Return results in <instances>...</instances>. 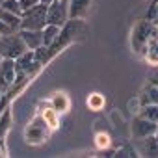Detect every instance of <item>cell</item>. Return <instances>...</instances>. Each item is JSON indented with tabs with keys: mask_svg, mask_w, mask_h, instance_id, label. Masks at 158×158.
Here are the masks:
<instances>
[{
	"mask_svg": "<svg viewBox=\"0 0 158 158\" xmlns=\"http://www.w3.org/2000/svg\"><path fill=\"white\" fill-rule=\"evenodd\" d=\"M145 104H158V86L149 84L141 91V95H139V106H145Z\"/></svg>",
	"mask_w": 158,
	"mask_h": 158,
	"instance_id": "cell-14",
	"label": "cell"
},
{
	"mask_svg": "<svg viewBox=\"0 0 158 158\" xmlns=\"http://www.w3.org/2000/svg\"><path fill=\"white\" fill-rule=\"evenodd\" d=\"M154 30H156V26L151 21H139L134 26L132 35H130V45H132V50L136 54H145L147 43H149L151 35L154 34Z\"/></svg>",
	"mask_w": 158,
	"mask_h": 158,
	"instance_id": "cell-3",
	"label": "cell"
},
{
	"mask_svg": "<svg viewBox=\"0 0 158 158\" xmlns=\"http://www.w3.org/2000/svg\"><path fill=\"white\" fill-rule=\"evenodd\" d=\"M45 24H47V4L37 2L35 6L24 10L21 15V28L23 30H43Z\"/></svg>",
	"mask_w": 158,
	"mask_h": 158,
	"instance_id": "cell-1",
	"label": "cell"
},
{
	"mask_svg": "<svg viewBox=\"0 0 158 158\" xmlns=\"http://www.w3.org/2000/svg\"><path fill=\"white\" fill-rule=\"evenodd\" d=\"M2 4H4V0H0V6H2Z\"/></svg>",
	"mask_w": 158,
	"mask_h": 158,
	"instance_id": "cell-27",
	"label": "cell"
},
{
	"mask_svg": "<svg viewBox=\"0 0 158 158\" xmlns=\"http://www.w3.org/2000/svg\"><path fill=\"white\" fill-rule=\"evenodd\" d=\"M0 60H2V56H0Z\"/></svg>",
	"mask_w": 158,
	"mask_h": 158,
	"instance_id": "cell-30",
	"label": "cell"
},
{
	"mask_svg": "<svg viewBox=\"0 0 158 158\" xmlns=\"http://www.w3.org/2000/svg\"><path fill=\"white\" fill-rule=\"evenodd\" d=\"M154 136H156V139H158V130H156V134H154Z\"/></svg>",
	"mask_w": 158,
	"mask_h": 158,
	"instance_id": "cell-26",
	"label": "cell"
},
{
	"mask_svg": "<svg viewBox=\"0 0 158 158\" xmlns=\"http://www.w3.org/2000/svg\"><path fill=\"white\" fill-rule=\"evenodd\" d=\"M60 26H56V24H45V28H43V45L45 47H50L54 41H56V37L60 35Z\"/></svg>",
	"mask_w": 158,
	"mask_h": 158,
	"instance_id": "cell-17",
	"label": "cell"
},
{
	"mask_svg": "<svg viewBox=\"0 0 158 158\" xmlns=\"http://www.w3.org/2000/svg\"><path fill=\"white\" fill-rule=\"evenodd\" d=\"M10 128H11V110L6 108L2 114H0V145L4 143V138H6Z\"/></svg>",
	"mask_w": 158,
	"mask_h": 158,
	"instance_id": "cell-16",
	"label": "cell"
},
{
	"mask_svg": "<svg viewBox=\"0 0 158 158\" xmlns=\"http://www.w3.org/2000/svg\"><path fill=\"white\" fill-rule=\"evenodd\" d=\"M2 8L8 10V11H11V13H15V15H19V17L23 15V8H21V2H19V0H4Z\"/></svg>",
	"mask_w": 158,
	"mask_h": 158,
	"instance_id": "cell-22",
	"label": "cell"
},
{
	"mask_svg": "<svg viewBox=\"0 0 158 158\" xmlns=\"http://www.w3.org/2000/svg\"><path fill=\"white\" fill-rule=\"evenodd\" d=\"M39 2H41V4H47V6H48V4L52 2V0H39Z\"/></svg>",
	"mask_w": 158,
	"mask_h": 158,
	"instance_id": "cell-25",
	"label": "cell"
},
{
	"mask_svg": "<svg viewBox=\"0 0 158 158\" xmlns=\"http://www.w3.org/2000/svg\"><path fill=\"white\" fill-rule=\"evenodd\" d=\"M48 134H50V128H48V125L45 123V119L39 114L28 123V127L24 130V139L30 145H41L43 141L48 139Z\"/></svg>",
	"mask_w": 158,
	"mask_h": 158,
	"instance_id": "cell-4",
	"label": "cell"
},
{
	"mask_svg": "<svg viewBox=\"0 0 158 158\" xmlns=\"http://www.w3.org/2000/svg\"><path fill=\"white\" fill-rule=\"evenodd\" d=\"M0 21H2L6 26H10L13 32H17L21 28V17L11 13V11H8V10H4L2 6H0Z\"/></svg>",
	"mask_w": 158,
	"mask_h": 158,
	"instance_id": "cell-15",
	"label": "cell"
},
{
	"mask_svg": "<svg viewBox=\"0 0 158 158\" xmlns=\"http://www.w3.org/2000/svg\"><path fill=\"white\" fill-rule=\"evenodd\" d=\"M154 4H158V0H154Z\"/></svg>",
	"mask_w": 158,
	"mask_h": 158,
	"instance_id": "cell-28",
	"label": "cell"
},
{
	"mask_svg": "<svg viewBox=\"0 0 158 158\" xmlns=\"http://www.w3.org/2000/svg\"><path fill=\"white\" fill-rule=\"evenodd\" d=\"M134 149H136L138 156H158V139L154 134L147 136V138L134 139Z\"/></svg>",
	"mask_w": 158,
	"mask_h": 158,
	"instance_id": "cell-8",
	"label": "cell"
},
{
	"mask_svg": "<svg viewBox=\"0 0 158 158\" xmlns=\"http://www.w3.org/2000/svg\"><path fill=\"white\" fill-rule=\"evenodd\" d=\"M19 2H21V8H23V11H24V10H28V8L35 6L39 0H19Z\"/></svg>",
	"mask_w": 158,
	"mask_h": 158,
	"instance_id": "cell-23",
	"label": "cell"
},
{
	"mask_svg": "<svg viewBox=\"0 0 158 158\" xmlns=\"http://www.w3.org/2000/svg\"><path fill=\"white\" fill-rule=\"evenodd\" d=\"M130 130H132V138H134V139H139V138H147V136L156 134L158 125L152 123V121H149V119H145V117H141V115L138 114V115L132 119Z\"/></svg>",
	"mask_w": 158,
	"mask_h": 158,
	"instance_id": "cell-7",
	"label": "cell"
},
{
	"mask_svg": "<svg viewBox=\"0 0 158 158\" xmlns=\"http://www.w3.org/2000/svg\"><path fill=\"white\" fill-rule=\"evenodd\" d=\"M50 106L61 115V114H67L69 112V108H71V99L67 97V93H63V91H56L52 97H50Z\"/></svg>",
	"mask_w": 158,
	"mask_h": 158,
	"instance_id": "cell-11",
	"label": "cell"
},
{
	"mask_svg": "<svg viewBox=\"0 0 158 158\" xmlns=\"http://www.w3.org/2000/svg\"><path fill=\"white\" fill-rule=\"evenodd\" d=\"M138 114H139L141 117H145V119H149V121H152V123L158 125V104H145V106H139Z\"/></svg>",
	"mask_w": 158,
	"mask_h": 158,
	"instance_id": "cell-18",
	"label": "cell"
},
{
	"mask_svg": "<svg viewBox=\"0 0 158 158\" xmlns=\"http://www.w3.org/2000/svg\"><path fill=\"white\" fill-rule=\"evenodd\" d=\"M154 11H156V10H154ZM156 13H158V11H156ZM152 24L156 26V32H158V15H156V19H154V23H152Z\"/></svg>",
	"mask_w": 158,
	"mask_h": 158,
	"instance_id": "cell-24",
	"label": "cell"
},
{
	"mask_svg": "<svg viewBox=\"0 0 158 158\" xmlns=\"http://www.w3.org/2000/svg\"><path fill=\"white\" fill-rule=\"evenodd\" d=\"M104 104H106V99H104V95H101V93H91V95L88 97V108L93 110V112H101V110L104 108Z\"/></svg>",
	"mask_w": 158,
	"mask_h": 158,
	"instance_id": "cell-19",
	"label": "cell"
},
{
	"mask_svg": "<svg viewBox=\"0 0 158 158\" xmlns=\"http://www.w3.org/2000/svg\"><path fill=\"white\" fill-rule=\"evenodd\" d=\"M15 84V60H0V91L8 93Z\"/></svg>",
	"mask_w": 158,
	"mask_h": 158,
	"instance_id": "cell-6",
	"label": "cell"
},
{
	"mask_svg": "<svg viewBox=\"0 0 158 158\" xmlns=\"http://www.w3.org/2000/svg\"><path fill=\"white\" fill-rule=\"evenodd\" d=\"M110 145H112V138H110V134L106 130H101V132L95 134V147L99 151H106Z\"/></svg>",
	"mask_w": 158,
	"mask_h": 158,
	"instance_id": "cell-20",
	"label": "cell"
},
{
	"mask_svg": "<svg viewBox=\"0 0 158 158\" xmlns=\"http://www.w3.org/2000/svg\"><path fill=\"white\" fill-rule=\"evenodd\" d=\"M19 35L23 37L24 45L30 50H35L43 45V30H19Z\"/></svg>",
	"mask_w": 158,
	"mask_h": 158,
	"instance_id": "cell-10",
	"label": "cell"
},
{
	"mask_svg": "<svg viewBox=\"0 0 158 158\" xmlns=\"http://www.w3.org/2000/svg\"><path fill=\"white\" fill-rule=\"evenodd\" d=\"M39 108H41V117L45 119V123L48 125V128L50 130H56L60 127V114L50 106V102H47L45 108L43 106H39Z\"/></svg>",
	"mask_w": 158,
	"mask_h": 158,
	"instance_id": "cell-12",
	"label": "cell"
},
{
	"mask_svg": "<svg viewBox=\"0 0 158 158\" xmlns=\"http://www.w3.org/2000/svg\"><path fill=\"white\" fill-rule=\"evenodd\" d=\"M48 56H50V48L45 47V45H41L39 48L34 50V60H35V63H39V65H43V63L48 60Z\"/></svg>",
	"mask_w": 158,
	"mask_h": 158,
	"instance_id": "cell-21",
	"label": "cell"
},
{
	"mask_svg": "<svg viewBox=\"0 0 158 158\" xmlns=\"http://www.w3.org/2000/svg\"><path fill=\"white\" fill-rule=\"evenodd\" d=\"M26 50H28V47L24 45L23 37L19 35V30L0 35V56H2V58L15 60V58H19Z\"/></svg>",
	"mask_w": 158,
	"mask_h": 158,
	"instance_id": "cell-2",
	"label": "cell"
},
{
	"mask_svg": "<svg viewBox=\"0 0 158 158\" xmlns=\"http://www.w3.org/2000/svg\"><path fill=\"white\" fill-rule=\"evenodd\" d=\"M0 95H2V91H0Z\"/></svg>",
	"mask_w": 158,
	"mask_h": 158,
	"instance_id": "cell-29",
	"label": "cell"
},
{
	"mask_svg": "<svg viewBox=\"0 0 158 158\" xmlns=\"http://www.w3.org/2000/svg\"><path fill=\"white\" fill-rule=\"evenodd\" d=\"M91 0H69V17L84 21L89 13Z\"/></svg>",
	"mask_w": 158,
	"mask_h": 158,
	"instance_id": "cell-9",
	"label": "cell"
},
{
	"mask_svg": "<svg viewBox=\"0 0 158 158\" xmlns=\"http://www.w3.org/2000/svg\"><path fill=\"white\" fill-rule=\"evenodd\" d=\"M145 58L151 65H158V32L154 30V34L151 35L147 48H145Z\"/></svg>",
	"mask_w": 158,
	"mask_h": 158,
	"instance_id": "cell-13",
	"label": "cell"
},
{
	"mask_svg": "<svg viewBox=\"0 0 158 158\" xmlns=\"http://www.w3.org/2000/svg\"><path fill=\"white\" fill-rule=\"evenodd\" d=\"M67 19H69V0H52L47 6V24H56L63 28Z\"/></svg>",
	"mask_w": 158,
	"mask_h": 158,
	"instance_id": "cell-5",
	"label": "cell"
}]
</instances>
